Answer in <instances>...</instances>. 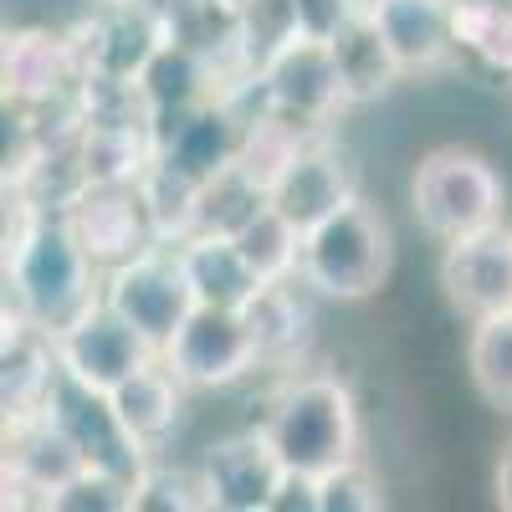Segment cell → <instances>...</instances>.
Segmentation results:
<instances>
[{
  "mask_svg": "<svg viewBox=\"0 0 512 512\" xmlns=\"http://www.w3.org/2000/svg\"><path fill=\"white\" fill-rule=\"evenodd\" d=\"M6 303H16L47 333H62L93 303H103V267L77 241L62 210H47L16 246H6Z\"/></svg>",
  "mask_w": 512,
  "mask_h": 512,
  "instance_id": "cell-1",
  "label": "cell"
},
{
  "mask_svg": "<svg viewBox=\"0 0 512 512\" xmlns=\"http://www.w3.org/2000/svg\"><path fill=\"white\" fill-rule=\"evenodd\" d=\"M262 425L287 472L323 477L359 456V405L338 374H287L267 400Z\"/></svg>",
  "mask_w": 512,
  "mask_h": 512,
  "instance_id": "cell-2",
  "label": "cell"
},
{
  "mask_svg": "<svg viewBox=\"0 0 512 512\" xmlns=\"http://www.w3.org/2000/svg\"><path fill=\"white\" fill-rule=\"evenodd\" d=\"M395 272V231L364 195L349 200L338 216L303 231V262L297 282L328 303H364Z\"/></svg>",
  "mask_w": 512,
  "mask_h": 512,
  "instance_id": "cell-3",
  "label": "cell"
},
{
  "mask_svg": "<svg viewBox=\"0 0 512 512\" xmlns=\"http://www.w3.org/2000/svg\"><path fill=\"white\" fill-rule=\"evenodd\" d=\"M410 205H415L420 231L446 246L456 236H472V231L502 221V175L477 149L446 144L415 164Z\"/></svg>",
  "mask_w": 512,
  "mask_h": 512,
  "instance_id": "cell-4",
  "label": "cell"
},
{
  "mask_svg": "<svg viewBox=\"0 0 512 512\" xmlns=\"http://www.w3.org/2000/svg\"><path fill=\"white\" fill-rule=\"evenodd\" d=\"M246 93L262 113H277V118L297 123L303 134H323V128L349 108L333 47L328 41H313V36L282 41V47L251 72Z\"/></svg>",
  "mask_w": 512,
  "mask_h": 512,
  "instance_id": "cell-5",
  "label": "cell"
},
{
  "mask_svg": "<svg viewBox=\"0 0 512 512\" xmlns=\"http://www.w3.org/2000/svg\"><path fill=\"white\" fill-rule=\"evenodd\" d=\"M103 303L118 318L134 323L149 344L164 354V344L195 313V292H190V277L180 267L175 241H154L139 256H128V262L108 267L103 272Z\"/></svg>",
  "mask_w": 512,
  "mask_h": 512,
  "instance_id": "cell-6",
  "label": "cell"
},
{
  "mask_svg": "<svg viewBox=\"0 0 512 512\" xmlns=\"http://www.w3.org/2000/svg\"><path fill=\"white\" fill-rule=\"evenodd\" d=\"M47 415L67 431V441L77 446L82 466H93V472H108V477H118L128 487H139V477L154 466V451L123 425V415L113 410V395L72 379L67 369H62L57 390L47 400Z\"/></svg>",
  "mask_w": 512,
  "mask_h": 512,
  "instance_id": "cell-7",
  "label": "cell"
},
{
  "mask_svg": "<svg viewBox=\"0 0 512 512\" xmlns=\"http://www.w3.org/2000/svg\"><path fill=\"white\" fill-rule=\"evenodd\" d=\"M190 390H226L241 384L251 369H262V344L246 308H200L180 323V333L159 354Z\"/></svg>",
  "mask_w": 512,
  "mask_h": 512,
  "instance_id": "cell-8",
  "label": "cell"
},
{
  "mask_svg": "<svg viewBox=\"0 0 512 512\" xmlns=\"http://www.w3.org/2000/svg\"><path fill=\"white\" fill-rule=\"evenodd\" d=\"M149 134H154V159L159 164H169L175 175L205 185V180H216L221 169L236 164L241 134H246V113H241V98H210L200 108L154 118Z\"/></svg>",
  "mask_w": 512,
  "mask_h": 512,
  "instance_id": "cell-9",
  "label": "cell"
},
{
  "mask_svg": "<svg viewBox=\"0 0 512 512\" xmlns=\"http://www.w3.org/2000/svg\"><path fill=\"white\" fill-rule=\"evenodd\" d=\"M282 472L287 466H282V456L267 436V425L210 441L200 466H195L205 507H216V512H272Z\"/></svg>",
  "mask_w": 512,
  "mask_h": 512,
  "instance_id": "cell-10",
  "label": "cell"
},
{
  "mask_svg": "<svg viewBox=\"0 0 512 512\" xmlns=\"http://www.w3.org/2000/svg\"><path fill=\"white\" fill-rule=\"evenodd\" d=\"M52 338H57L62 369L82 384H93V390H103V395H113L123 379H134L144 364L159 359V349L149 344V338L128 318H118L108 303H93L77 323H67Z\"/></svg>",
  "mask_w": 512,
  "mask_h": 512,
  "instance_id": "cell-11",
  "label": "cell"
},
{
  "mask_svg": "<svg viewBox=\"0 0 512 512\" xmlns=\"http://www.w3.org/2000/svg\"><path fill=\"white\" fill-rule=\"evenodd\" d=\"M441 287L451 308L466 318H492L512 308V226H482L472 236H456L441 251Z\"/></svg>",
  "mask_w": 512,
  "mask_h": 512,
  "instance_id": "cell-12",
  "label": "cell"
},
{
  "mask_svg": "<svg viewBox=\"0 0 512 512\" xmlns=\"http://www.w3.org/2000/svg\"><path fill=\"white\" fill-rule=\"evenodd\" d=\"M62 216L72 221L77 241L93 251V262H98L103 272L159 241L154 216H149L139 185H82V190L62 205Z\"/></svg>",
  "mask_w": 512,
  "mask_h": 512,
  "instance_id": "cell-13",
  "label": "cell"
},
{
  "mask_svg": "<svg viewBox=\"0 0 512 512\" xmlns=\"http://www.w3.org/2000/svg\"><path fill=\"white\" fill-rule=\"evenodd\" d=\"M164 11L154 0H103L93 21H82L72 31V47L82 72H103V77H139L144 62L159 52L164 41Z\"/></svg>",
  "mask_w": 512,
  "mask_h": 512,
  "instance_id": "cell-14",
  "label": "cell"
},
{
  "mask_svg": "<svg viewBox=\"0 0 512 512\" xmlns=\"http://www.w3.org/2000/svg\"><path fill=\"white\" fill-rule=\"evenodd\" d=\"M77 472L82 456L47 410L6 425V507H52Z\"/></svg>",
  "mask_w": 512,
  "mask_h": 512,
  "instance_id": "cell-15",
  "label": "cell"
},
{
  "mask_svg": "<svg viewBox=\"0 0 512 512\" xmlns=\"http://www.w3.org/2000/svg\"><path fill=\"white\" fill-rule=\"evenodd\" d=\"M349 200H359L354 164L344 159V149L328 134H308L303 149L292 154V164L282 169V180L272 185V205L297 231H313L318 221L338 216Z\"/></svg>",
  "mask_w": 512,
  "mask_h": 512,
  "instance_id": "cell-16",
  "label": "cell"
},
{
  "mask_svg": "<svg viewBox=\"0 0 512 512\" xmlns=\"http://www.w3.org/2000/svg\"><path fill=\"white\" fill-rule=\"evenodd\" d=\"M0 77H6V98L16 108H47L62 98H77L82 62L72 36L57 31H6V52H0Z\"/></svg>",
  "mask_w": 512,
  "mask_h": 512,
  "instance_id": "cell-17",
  "label": "cell"
},
{
  "mask_svg": "<svg viewBox=\"0 0 512 512\" xmlns=\"http://www.w3.org/2000/svg\"><path fill=\"white\" fill-rule=\"evenodd\" d=\"M175 251H180V267L190 277V292L200 308H246L267 287L246 262V251L236 246V236L190 231L185 241H175Z\"/></svg>",
  "mask_w": 512,
  "mask_h": 512,
  "instance_id": "cell-18",
  "label": "cell"
},
{
  "mask_svg": "<svg viewBox=\"0 0 512 512\" xmlns=\"http://www.w3.org/2000/svg\"><path fill=\"white\" fill-rule=\"evenodd\" d=\"M390 52L410 72H441L456 62V36H451V0H379L374 11Z\"/></svg>",
  "mask_w": 512,
  "mask_h": 512,
  "instance_id": "cell-19",
  "label": "cell"
},
{
  "mask_svg": "<svg viewBox=\"0 0 512 512\" xmlns=\"http://www.w3.org/2000/svg\"><path fill=\"white\" fill-rule=\"evenodd\" d=\"M185 390H190V384L169 369L164 359H154V364H144L134 379H123L118 390H113V410L123 415V425H128V431H134L149 451H159L169 436H175V425H180Z\"/></svg>",
  "mask_w": 512,
  "mask_h": 512,
  "instance_id": "cell-20",
  "label": "cell"
},
{
  "mask_svg": "<svg viewBox=\"0 0 512 512\" xmlns=\"http://www.w3.org/2000/svg\"><path fill=\"white\" fill-rule=\"evenodd\" d=\"M333 62H338V77H344V98L349 108L354 103H374L395 88V82L405 77L400 57L390 52V41H384L379 21L374 16H354L344 31H338L333 41Z\"/></svg>",
  "mask_w": 512,
  "mask_h": 512,
  "instance_id": "cell-21",
  "label": "cell"
},
{
  "mask_svg": "<svg viewBox=\"0 0 512 512\" xmlns=\"http://www.w3.org/2000/svg\"><path fill=\"white\" fill-rule=\"evenodd\" d=\"M456 62L512 82V0H451Z\"/></svg>",
  "mask_w": 512,
  "mask_h": 512,
  "instance_id": "cell-22",
  "label": "cell"
},
{
  "mask_svg": "<svg viewBox=\"0 0 512 512\" xmlns=\"http://www.w3.org/2000/svg\"><path fill=\"white\" fill-rule=\"evenodd\" d=\"M466 374H472L477 395L497 410H512V308L477 318L466 338Z\"/></svg>",
  "mask_w": 512,
  "mask_h": 512,
  "instance_id": "cell-23",
  "label": "cell"
},
{
  "mask_svg": "<svg viewBox=\"0 0 512 512\" xmlns=\"http://www.w3.org/2000/svg\"><path fill=\"white\" fill-rule=\"evenodd\" d=\"M292 282H267L246 303V318L256 328V344H262V364H282L308 338V308H303V297H297Z\"/></svg>",
  "mask_w": 512,
  "mask_h": 512,
  "instance_id": "cell-24",
  "label": "cell"
},
{
  "mask_svg": "<svg viewBox=\"0 0 512 512\" xmlns=\"http://www.w3.org/2000/svg\"><path fill=\"white\" fill-rule=\"evenodd\" d=\"M236 246L246 251V262L256 267L262 282H292L297 262H303V231H297L277 205L256 210V216L236 231Z\"/></svg>",
  "mask_w": 512,
  "mask_h": 512,
  "instance_id": "cell-25",
  "label": "cell"
},
{
  "mask_svg": "<svg viewBox=\"0 0 512 512\" xmlns=\"http://www.w3.org/2000/svg\"><path fill=\"white\" fill-rule=\"evenodd\" d=\"M272 195L256 185L246 169H221L216 180L200 185V210H195V231H221V236H236L256 210H267Z\"/></svg>",
  "mask_w": 512,
  "mask_h": 512,
  "instance_id": "cell-26",
  "label": "cell"
},
{
  "mask_svg": "<svg viewBox=\"0 0 512 512\" xmlns=\"http://www.w3.org/2000/svg\"><path fill=\"white\" fill-rule=\"evenodd\" d=\"M236 6H241V47L256 72L282 41L297 36V11H292V0H236Z\"/></svg>",
  "mask_w": 512,
  "mask_h": 512,
  "instance_id": "cell-27",
  "label": "cell"
},
{
  "mask_svg": "<svg viewBox=\"0 0 512 512\" xmlns=\"http://www.w3.org/2000/svg\"><path fill=\"white\" fill-rule=\"evenodd\" d=\"M384 502V482L369 472V466L354 461H338L333 472L318 477V512H379Z\"/></svg>",
  "mask_w": 512,
  "mask_h": 512,
  "instance_id": "cell-28",
  "label": "cell"
},
{
  "mask_svg": "<svg viewBox=\"0 0 512 512\" xmlns=\"http://www.w3.org/2000/svg\"><path fill=\"white\" fill-rule=\"evenodd\" d=\"M52 507H57V512H128V507H134V487L118 482V477H108V472L82 466L67 487H57Z\"/></svg>",
  "mask_w": 512,
  "mask_h": 512,
  "instance_id": "cell-29",
  "label": "cell"
},
{
  "mask_svg": "<svg viewBox=\"0 0 512 512\" xmlns=\"http://www.w3.org/2000/svg\"><path fill=\"white\" fill-rule=\"evenodd\" d=\"M134 507L139 512H195L205 507L200 477L195 472H169V466H149L134 487Z\"/></svg>",
  "mask_w": 512,
  "mask_h": 512,
  "instance_id": "cell-30",
  "label": "cell"
},
{
  "mask_svg": "<svg viewBox=\"0 0 512 512\" xmlns=\"http://www.w3.org/2000/svg\"><path fill=\"white\" fill-rule=\"evenodd\" d=\"M292 11H297V36H313V41H333L359 16L354 0H292Z\"/></svg>",
  "mask_w": 512,
  "mask_h": 512,
  "instance_id": "cell-31",
  "label": "cell"
},
{
  "mask_svg": "<svg viewBox=\"0 0 512 512\" xmlns=\"http://www.w3.org/2000/svg\"><path fill=\"white\" fill-rule=\"evenodd\" d=\"M272 512H318V477L282 472V487L272 497Z\"/></svg>",
  "mask_w": 512,
  "mask_h": 512,
  "instance_id": "cell-32",
  "label": "cell"
},
{
  "mask_svg": "<svg viewBox=\"0 0 512 512\" xmlns=\"http://www.w3.org/2000/svg\"><path fill=\"white\" fill-rule=\"evenodd\" d=\"M492 492H497V507L512 512V441L497 451V472H492Z\"/></svg>",
  "mask_w": 512,
  "mask_h": 512,
  "instance_id": "cell-33",
  "label": "cell"
}]
</instances>
